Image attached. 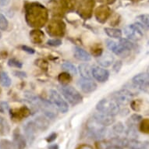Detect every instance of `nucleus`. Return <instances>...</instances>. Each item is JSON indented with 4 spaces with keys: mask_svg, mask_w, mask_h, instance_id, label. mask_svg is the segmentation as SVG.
<instances>
[{
    "mask_svg": "<svg viewBox=\"0 0 149 149\" xmlns=\"http://www.w3.org/2000/svg\"><path fill=\"white\" fill-rule=\"evenodd\" d=\"M8 109H9V105L7 102H0V113H4Z\"/></svg>",
    "mask_w": 149,
    "mask_h": 149,
    "instance_id": "obj_45",
    "label": "nucleus"
},
{
    "mask_svg": "<svg viewBox=\"0 0 149 149\" xmlns=\"http://www.w3.org/2000/svg\"><path fill=\"white\" fill-rule=\"evenodd\" d=\"M8 65L11 67H16V68L20 69L22 68V63H20V61H18L16 59H10L8 61Z\"/></svg>",
    "mask_w": 149,
    "mask_h": 149,
    "instance_id": "obj_39",
    "label": "nucleus"
},
{
    "mask_svg": "<svg viewBox=\"0 0 149 149\" xmlns=\"http://www.w3.org/2000/svg\"><path fill=\"white\" fill-rule=\"evenodd\" d=\"M122 65H123V63L121 61H117L116 63H114V65H113V71H114L116 73H119L120 70V69H121V67H122Z\"/></svg>",
    "mask_w": 149,
    "mask_h": 149,
    "instance_id": "obj_44",
    "label": "nucleus"
},
{
    "mask_svg": "<svg viewBox=\"0 0 149 149\" xmlns=\"http://www.w3.org/2000/svg\"><path fill=\"white\" fill-rule=\"evenodd\" d=\"M10 131V126L7 121L3 117L0 116V133L2 134H6Z\"/></svg>",
    "mask_w": 149,
    "mask_h": 149,
    "instance_id": "obj_28",
    "label": "nucleus"
},
{
    "mask_svg": "<svg viewBox=\"0 0 149 149\" xmlns=\"http://www.w3.org/2000/svg\"><path fill=\"white\" fill-rule=\"evenodd\" d=\"M47 31L50 36L52 37H63L65 34L66 25L61 20L55 19L49 22Z\"/></svg>",
    "mask_w": 149,
    "mask_h": 149,
    "instance_id": "obj_5",
    "label": "nucleus"
},
{
    "mask_svg": "<svg viewBox=\"0 0 149 149\" xmlns=\"http://www.w3.org/2000/svg\"><path fill=\"white\" fill-rule=\"evenodd\" d=\"M62 67H63L64 70H66L67 73H70L72 75H76L77 73V70L76 67H75V66L73 63H71L65 62L62 65Z\"/></svg>",
    "mask_w": 149,
    "mask_h": 149,
    "instance_id": "obj_27",
    "label": "nucleus"
},
{
    "mask_svg": "<svg viewBox=\"0 0 149 149\" xmlns=\"http://www.w3.org/2000/svg\"><path fill=\"white\" fill-rule=\"evenodd\" d=\"M78 86L81 91L84 93H91L95 91L97 88V84L92 79L83 78L78 81Z\"/></svg>",
    "mask_w": 149,
    "mask_h": 149,
    "instance_id": "obj_13",
    "label": "nucleus"
},
{
    "mask_svg": "<svg viewBox=\"0 0 149 149\" xmlns=\"http://www.w3.org/2000/svg\"><path fill=\"white\" fill-rule=\"evenodd\" d=\"M143 144H144L143 149H149V142H144Z\"/></svg>",
    "mask_w": 149,
    "mask_h": 149,
    "instance_id": "obj_54",
    "label": "nucleus"
},
{
    "mask_svg": "<svg viewBox=\"0 0 149 149\" xmlns=\"http://www.w3.org/2000/svg\"><path fill=\"white\" fill-rule=\"evenodd\" d=\"M112 98L115 100L120 105H127L131 102V98L133 95L128 91L123 88L122 90L116 91L112 94Z\"/></svg>",
    "mask_w": 149,
    "mask_h": 149,
    "instance_id": "obj_9",
    "label": "nucleus"
},
{
    "mask_svg": "<svg viewBox=\"0 0 149 149\" xmlns=\"http://www.w3.org/2000/svg\"><path fill=\"white\" fill-rule=\"evenodd\" d=\"M62 95L71 105H76L82 102V96L73 87L67 84H63L59 87Z\"/></svg>",
    "mask_w": 149,
    "mask_h": 149,
    "instance_id": "obj_4",
    "label": "nucleus"
},
{
    "mask_svg": "<svg viewBox=\"0 0 149 149\" xmlns=\"http://www.w3.org/2000/svg\"><path fill=\"white\" fill-rule=\"evenodd\" d=\"M11 79L6 72H1L0 73V84L6 88H8L11 85Z\"/></svg>",
    "mask_w": 149,
    "mask_h": 149,
    "instance_id": "obj_26",
    "label": "nucleus"
},
{
    "mask_svg": "<svg viewBox=\"0 0 149 149\" xmlns=\"http://www.w3.org/2000/svg\"><path fill=\"white\" fill-rule=\"evenodd\" d=\"M92 69L89 64L83 63L79 66V72L83 78L91 79L92 77Z\"/></svg>",
    "mask_w": 149,
    "mask_h": 149,
    "instance_id": "obj_22",
    "label": "nucleus"
},
{
    "mask_svg": "<svg viewBox=\"0 0 149 149\" xmlns=\"http://www.w3.org/2000/svg\"><path fill=\"white\" fill-rule=\"evenodd\" d=\"M10 112L11 118L17 120H21L24 118L28 117L31 115V110L26 106H23L15 109H10Z\"/></svg>",
    "mask_w": 149,
    "mask_h": 149,
    "instance_id": "obj_14",
    "label": "nucleus"
},
{
    "mask_svg": "<svg viewBox=\"0 0 149 149\" xmlns=\"http://www.w3.org/2000/svg\"><path fill=\"white\" fill-rule=\"evenodd\" d=\"M140 130L142 132L149 133V120L148 119H144L141 121V125H140Z\"/></svg>",
    "mask_w": 149,
    "mask_h": 149,
    "instance_id": "obj_35",
    "label": "nucleus"
},
{
    "mask_svg": "<svg viewBox=\"0 0 149 149\" xmlns=\"http://www.w3.org/2000/svg\"><path fill=\"white\" fill-rule=\"evenodd\" d=\"M47 44L52 47H58L62 45V41L58 38H55V39H50L47 42Z\"/></svg>",
    "mask_w": 149,
    "mask_h": 149,
    "instance_id": "obj_41",
    "label": "nucleus"
},
{
    "mask_svg": "<svg viewBox=\"0 0 149 149\" xmlns=\"http://www.w3.org/2000/svg\"><path fill=\"white\" fill-rule=\"evenodd\" d=\"M94 118H95L98 122H99L102 125L105 126V127L110 126V125H113V123H114V122H115L114 116L109 115V114H106V113H101V112L95 113Z\"/></svg>",
    "mask_w": 149,
    "mask_h": 149,
    "instance_id": "obj_16",
    "label": "nucleus"
},
{
    "mask_svg": "<svg viewBox=\"0 0 149 149\" xmlns=\"http://www.w3.org/2000/svg\"><path fill=\"white\" fill-rule=\"evenodd\" d=\"M111 13L112 11L109 6L106 5H102L96 8V10H95V16L98 22L103 24L109 18Z\"/></svg>",
    "mask_w": 149,
    "mask_h": 149,
    "instance_id": "obj_11",
    "label": "nucleus"
},
{
    "mask_svg": "<svg viewBox=\"0 0 149 149\" xmlns=\"http://www.w3.org/2000/svg\"><path fill=\"white\" fill-rule=\"evenodd\" d=\"M127 135L128 137H130L132 139H135L137 137V131L135 129V127H129L127 131Z\"/></svg>",
    "mask_w": 149,
    "mask_h": 149,
    "instance_id": "obj_40",
    "label": "nucleus"
},
{
    "mask_svg": "<svg viewBox=\"0 0 149 149\" xmlns=\"http://www.w3.org/2000/svg\"><path fill=\"white\" fill-rule=\"evenodd\" d=\"M141 106V102L139 100H134L131 102V108L134 111H139Z\"/></svg>",
    "mask_w": 149,
    "mask_h": 149,
    "instance_id": "obj_42",
    "label": "nucleus"
},
{
    "mask_svg": "<svg viewBox=\"0 0 149 149\" xmlns=\"http://www.w3.org/2000/svg\"><path fill=\"white\" fill-rule=\"evenodd\" d=\"M137 19L141 23V24L149 28V14L139 15L137 16Z\"/></svg>",
    "mask_w": 149,
    "mask_h": 149,
    "instance_id": "obj_32",
    "label": "nucleus"
},
{
    "mask_svg": "<svg viewBox=\"0 0 149 149\" xmlns=\"http://www.w3.org/2000/svg\"><path fill=\"white\" fill-rule=\"evenodd\" d=\"M77 149H94L89 144H81L77 148Z\"/></svg>",
    "mask_w": 149,
    "mask_h": 149,
    "instance_id": "obj_51",
    "label": "nucleus"
},
{
    "mask_svg": "<svg viewBox=\"0 0 149 149\" xmlns=\"http://www.w3.org/2000/svg\"><path fill=\"white\" fill-rule=\"evenodd\" d=\"M17 149H24L27 146V141L20 134L19 129H16L13 132V142Z\"/></svg>",
    "mask_w": 149,
    "mask_h": 149,
    "instance_id": "obj_18",
    "label": "nucleus"
},
{
    "mask_svg": "<svg viewBox=\"0 0 149 149\" xmlns=\"http://www.w3.org/2000/svg\"><path fill=\"white\" fill-rule=\"evenodd\" d=\"M50 98H51L52 102L53 103L56 109L62 113H66L69 110L68 104L62 98L61 95L56 91L50 90Z\"/></svg>",
    "mask_w": 149,
    "mask_h": 149,
    "instance_id": "obj_8",
    "label": "nucleus"
},
{
    "mask_svg": "<svg viewBox=\"0 0 149 149\" xmlns=\"http://www.w3.org/2000/svg\"><path fill=\"white\" fill-rule=\"evenodd\" d=\"M97 148L98 149H107L108 147H106V144H105V142L100 141V142H98V144H97Z\"/></svg>",
    "mask_w": 149,
    "mask_h": 149,
    "instance_id": "obj_49",
    "label": "nucleus"
},
{
    "mask_svg": "<svg viewBox=\"0 0 149 149\" xmlns=\"http://www.w3.org/2000/svg\"><path fill=\"white\" fill-rule=\"evenodd\" d=\"M25 19L30 27H43L49 19V12L44 6L38 3H27L25 6Z\"/></svg>",
    "mask_w": 149,
    "mask_h": 149,
    "instance_id": "obj_1",
    "label": "nucleus"
},
{
    "mask_svg": "<svg viewBox=\"0 0 149 149\" xmlns=\"http://www.w3.org/2000/svg\"><path fill=\"white\" fill-rule=\"evenodd\" d=\"M103 49L100 45H96L91 49V54L94 56L99 57L102 55Z\"/></svg>",
    "mask_w": 149,
    "mask_h": 149,
    "instance_id": "obj_34",
    "label": "nucleus"
},
{
    "mask_svg": "<svg viewBox=\"0 0 149 149\" xmlns=\"http://www.w3.org/2000/svg\"><path fill=\"white\" fill-rule=\"evenodd\" d=\"M73 55H74V57L76 59H77L78 60H81V61L88 62L90 61L91 59V55L88 53V52L85 51L84 49H81V48H79V47H75L74 48Z\"/></svg>",
    "mask_w": 149,
    "mask_h": 149,
    "instance_id": "obj_19",
    "label": "nucleus"
},
{
    "mask_svg": "<svg viewBox=\"0 0 149 149\" xmlns=\"http://www.w3.org/2000/svg\"><path fill=\"white\" fill-rule=\"evenodd\" d=\"M8 25L9 23L6 18L2 13H0V29L2 31H6L8 28Z\"/></svg>",
    "mask_w": 149,
    "mask_h": 149,
    "instance_id": "obj_37",
    "label": "nucleus"
},
{
    "mask_svg": "<svg viewBox=\"0 0 149 149\" xmlns=\"http://www.w3.org/2000/svg\"><path fill=\"white\" fill-rule=\"evenodd\" d=\"M1 37H2V34H1V32H0V38H1Z\"/></svg>",
    "mask_w": 149,
    "mask_h": 149,
    "instance_id": "obj_57",
    "label": "nucleus"
},
{
    "mask_svg": "<svg viewBox=\"0 0 149 149\" xmlns=\"http://www.w3.org/2000/svg\"><path fill=\"white\" fill-rule=\"evenodd\" d=\"M144 144L136 139L127 140V147L129 149H143Z\"/></svg>",
    "mask_w": 149,
    "mask_h": 149,
    "instance_id": "obj_25",
    "label": "nucleus"
},
{
    "mask_svg": "<svg viewBox=\"0 0 149 149\" xmlns=\"http://www.w3.org/2000/svg\"><path fill=\"white\" fill-rule=\"evenodd\" d=\"M105 34L108 36L116 39H120L122 37V31L120 29H116V28H111V27H105Z\"/></svg>",
    "mask_w": 149,
    "mask_h": 149,
    "instance_id": "obj_24",
    "label": "nucleus"
},
{
    "mask_svg": "<svg viewBox=\"0 0 149 149\" xmlns=\"http://www.w3.org/2000/svg\"><path fill=\"white\" fill-rule=\"evenodd\" d=\"M95 5V2L93 0H88L87 2L80 6L78 10V13L84 19H88L91 17L93 12V8Z\"/></svg>",
    "mask_w": 149,
    "mask_h": 149,
    "instance_id": "obj_12",
    "label": "nucleus"
},
{
    "mask_svg": "<svg viewBox=\"0 0 149 149\" xmlns=\"http://www.w3.org/2000/svg\"><path fill=\"white\" fill-rule=\"evenodd\" d=\"M125 35L130 40L138 41L141 40L144 36L143 28L141 24H130L124 28Z\"/></svg>",
    "mask_w": 149,
    "mask_h": 149,
    "instance_id": "obj_6",
    "label": "nucleus"
},
{
    "mask_svg": "<svg viewBox=\"0 0 149 149\" xmlns=\"http://www.w3.org/2000/svg\"><path fill=\"white\" fill-rule=\"evenodd\" d=\"M147 73H148L149 74V66H148V70H147Z\"/></svg>",
    "mask_w": 149,
    "mask_h": 149,
    "instance_id": "obj_56",
    "label": "nucleus"
},
{
    "mask_svg": "<svg viewBox=\"0 0 149 149\" xmlns=\"http://www.w3.org/2000/svg\"><path fill=\"white\" fill-rule=\"evenodd\" d=\"M49 149H59V147L56 144H53V145H51L49 147Z\"/></svg>",
    "mask_w": 149,
    "mask_h": 149,
    "instance_id": "obj_55",
    "label": "nucleus"
},
{
    "mask_svg": "<svg viewBox=\"0 0 149 149\" xmlns=\"http://www.w3.org/2000/svg\"><path fill=\"white\" fill-rule=\"evenodd\" d=\"M44 33L38 29L32 30L30 32V38L34 44H41L44 40Z\"/></svg>",
    "mask_w": 149,
    "mask_h": 149,
    "instance_id": "obj_20",
    "label": "nucleus"
},
{
    "mask_svg": "<svg viewBox=\"0 0 149 149\" xmlns=\"http://www.w3.org/2000/svg\"><path fill=\"white\" fill-rule=\"evenodd\" d=\"M105 44H106L108 49H110L113 53H115L116 55L120 56L126 57L130 52L129 49H126L123 45H121L120 43L117 44L116 42L112 41V40L107 39L105 41Z\"/></svg>",
    "mask_w": 149,
    "mask_h": 149,
    "instance_id": "obj_10",
    "label": "nucleus"
},
{
    "mask_svg": "<svg viewBox=\"0 0 149 149\" xmlns=\"http://www.w3.org/2000/svg\"><path fill=\"white\" fill-rule=\"evenodd\" d=\"M113 133L116 134H120L124 131V127H123L122 123H118L113 126Z\"/></svg>",
    "mask_w": 149,
    "mask_h": 149,
    "instance_id": "obj_38",
    "label": "nucleus"
},
{
    "mask_svg": "<svg viewBox=\"0 0 149 149\" xmlns=\"http://www.w3.org/2000/svg\"><path fill=\"white\" fill-rule=\"evenodd\" d=\"M113 60H114V57H113V55L106 52V53L102 54L101 56H99L98 62V63L103 67H108V66L112 65Z\"/></svg>",
    "mask_w": 149,
    "mask_h": 149,
    "instance_id": "obj_21",
    "label": "nucleus"
},
{
    "mask_svg": "<svg viewBox=\"0 0 149 149\" xmlns=\"http://www.w3.org/2000/svg\"><path fill=\"white\" fill-rule=\"evenodd\" d=\"M96 109L98 112L112 116L117 115L120 112V105L113 99H102L97 103Z\"/></svg>",
    "mask_w": 149,
    "mask_h": 149,
    "instance_id": "obj_3",
    "label": "nucleus"
},
{
    "mask_svg": "<svg viewBox=\"0 0 149 149\" xmlns=\"http://www.w3.org/2000/svg\"><path fill=\"white\" fill-rule=\"evenodd\" d=\"M148 54H149V52H148Z\"/></svg>",
    "mask_w": 149,
    "mask_h": 149,
    "instance_id": "obj_59",
    "label": "nucleus"
},
{
    "mask_svg": "<svg viewBox=\"0 0 149 149\" xmlns=\"http://www.w3.org/2000/svg\"><path fill=\"white\" fill-rule=\"evenodd\" d=\"M107 149H123L121 147L115 146V145H111V146L108 147Z\"/></svg>",
    "mask_w": 149,
    "mask_h": 149,
    "instance_id": "obj_53",
    "label": "nucleus"
},
{
    "mask_svg": "<svg viewBox=\"0 0 149 149\" xmlns=\"http://www.w3.org/2000/svg\"><path fill=\"white\" fill-rule=\"evenodd\" d=\"M58 80L63 84H66L72 80V77H71V75L70 73H67V72H64V73L59 74V77H58Z\"/></svg>",
    "mask_w": 149,
    "mask_h": 149,
    "instance_id": "obj_31",
    "label": "nucleus"
},
{
    "mask_svg": "<svg viewBox=\"0 0 149 149\" xmlns=\"http://www.w3.org/2000/svg\"><path fill=\"white\" fill-rule=\"evenodd\" d=\"M142 120V117L140 115L137 114H134L130 116V118L128 120V126L129 127H135V125L137 124L138 123L141 122Z\"/></svg>",
    "mask_w": 149,
    "mask_h": 149,
    "instance_id": "obj_30",
    "label": "nucleus"
},
{
    "mask_svg": "<svg viewBox=\"0 0 149 149\" xmlns=\"http://www.w3.org/2000/svg\"><path fill=\"white\" fill-rule=\"evenodd\" d=\"M87 129L90 135L95 139L101 140L106 134L105 126L98 122L95 118H90L87 122Z\"/></svg>",
    "mask_w": 149,
    "mask_h": 149,
    "instance_id": "obj_2",
    "label": "nucleus"
},
{
    "mask_svg": "<svg viewBox=\"0 0 149 149\" xmlns=\"http://www.w3.org/2000/svg\"><path fill=\"white\" fill-rule=\"evenodd\" d=\"M120 43L121 45H123V46L126 48V49H129L130 51H131L134 48V44L131 42L130 41L127 39H124V38H120Z\"/></svg>",
    "mask_w": 149,
    "mask_h": 149,
    "instance_id": "obj_36",
    "label": "nucleus"
},
{
    "mask_svg": "<svg viewBox=\"0 0 149 149\" xmlns=\"http://www.w3.org/2000/svg\"><path fill=\"white\" fill-rule=\"evenodd\" d=\"M36 65L42 69L48 68V63L44 59H38L36 61Z\"/></svg>",
    "mask_w": 149,
    "mask_h": 149,
    "instance_id": "obj_43",
    "label": "nucleus"
},
{
    "mask_svg": "<svg viewBox=\"0 0 149 149\" xmlns=\"http://www.w3.org/2000/svg\"><path fill=\"white\" fill-rule=\"evenodd\" d=\"M98 2H100L102 3H104V4H113L116 2V0H98Z\"/></svg>",
    "mask_w": 149,
    "mask_h": 149,
    "instance_id": "obj_50",
    "label": "nucleus"
},
{
    "mask_svg": "<svg viewBox=\"0 0 149 149\" xmlns=\"http://www.w3.org/2000/svg\"><path fill=\"white\" fill-rule=\"evenodd\" d=\"M92 77L96 81H99L101 83L105 82L109 79V73L107 70L101 68V67H94L92 69Z\"/></svg>",
    "mask_w": 149,
    "mask_h": 149,
    "instance_id": "obj_15",
    "label": "nucleus"
},
{
    "mask_svg": "<svg viewBox=\"0 0 149 149\" xmlns=\"http://www.w3.org/2000/svg\"><path fill=\"white\" fill-rule=\"evenodd\" d=\"M61 6L63 9L71 10L76 6V1L75 0H60Z\"/></svg>",
    "mask_w": 149,
    "mask_h": 149,
    "instance_id": "obj_29",
    "label": "nucleus"
},
{
    "mask_svg": "<svg viewBox=\"0 0 149 149\" xmlns=\"http://www.w3.org/2000/svg\"><path fill=\"white\" fill-rule=\"evenodd\" d=\"M132 83L139 90L149 94V74L148 73H138L132 79Z\"/></svg>",
    "mask_w": 149,
    "mask_h": 149,
    "instance_id": "obj_7",
    "label": "nucleus"
},
{
    "mask_svg": "<svg viewBox=\"0 0 149 149\" xmlns=\"http://www.w3.org/2000/svg\"><path fill=\"white\" fill-rule=\"evenodd\" d=\"M9 3V0H0V8L5 6Z\"/></svg>",
    "mask_w": 149,
    "mask_h": 149,
    "instance_id": "obj_52",
    "label": "nucleus"
},
{
    "mask_svg": "<svg viewBox=\"0 0 149 149\" xmlns=\"http://www.w3.org/2000/svg\"><path fill=\"white\" fill-rule=\"evenodd\" d=\"M34 122L36 125L37 128L42 130H46L49 126V120H47L45 117H43V116H38L37 118H35Z\"/></svg>",
    "mask_w": 149,
    "mask_h": 149,
    "instance_id": "obj_23",
    "label": "nucleus"
},
{
    "mask_svg": "<svg viewBox=\"0 0 149 149\" xmlns=\"http://www.w3.org/2000/svg\"><path fill=\"white\" fill-rule=\"evenodd\" d=\"M57 135L56 134H55V133H52L51 135H49V137H47V141L49 142V143H51V142L54 141L56 139Z\"/></svg>",
    "mask_w": 149,
    "mask_h": 149,
    "instance_id": "obj_47",
    "label": "nucleus"
},
{
    "mask_svg": "<svg viewBox=\"0 0 149 149\" xmlns=\"http://www.w3.org/2000/svg\"><path fill=\"white\" fill-rule=\"evenodd\" d=\"M21 48H22V49L24 50V51L27 52V53H29V54H34V52H35L34 49L30 48V47L27 46V45H23V46H21Z\"/></svg>",
    "mask_w": 149,
    "mask_h": 149,
    "instance_id": "obj_46",
    "label": "nucleus"
},
{
    "mask_svg": "<svg viewBox=\"0 0 149 149\" xmlns=\"http://www.w3.org/2000/svg\"><path fill=\"white\" fill-rule=\"evenodd\" d=\"M24 129V133L27 141H29L30 144H31L32 142L34 141L35 135H36V131L38 129L34 121H30L25 124Z\"/></svg>",
    "mask_w": 149,
    "mask_h": 149,
    "instance_id": "obj_17",
    "label": "nucleus"
},
{
    "mask_svg": "<svg viewBox=\"0 0 149 149\" xmlns=\"http://www.w3.org/2000/svg\"><path fill=\"white\" fill-rule=\"evenodd\" d=\"M15 145L8 140H1L0 141V149H15Z\"/></svg>",
    "mask_w": 149,
    "mask_h": 149,
    "instance_id": "obj_33",
    "label": "nucleus"
},
{
    "mask_svg": "<svg viewBox=\"0 0 149 149\" xmlns=\"http://www.w3.org/2000/svg\"><path fill=\"white\" fill-rule=\"evenodd\" d=\"M148 45H149V41H148Z\"/></svg>",
    "mask_w": 149,
    "mask_h": 149,
    "instance_id": "obj_58",
    "label": "nucleus"
},
{
    "mask_svg": "<svg viewBox=\"0 0 149 149\" xmlns=\"http://www.w3.org/2000/svg\"><path fill=\"white\" fill-rule=\"evenodd\" d=\"M14 75L16 77H26V73L24 72H22V71H14L13 72Z\"/></svg>",
    "mask_w": 149,
    "mask_h": 149,
    "instance_id": "obj_48",
    "label": "nucleus"
}]
</instances>
